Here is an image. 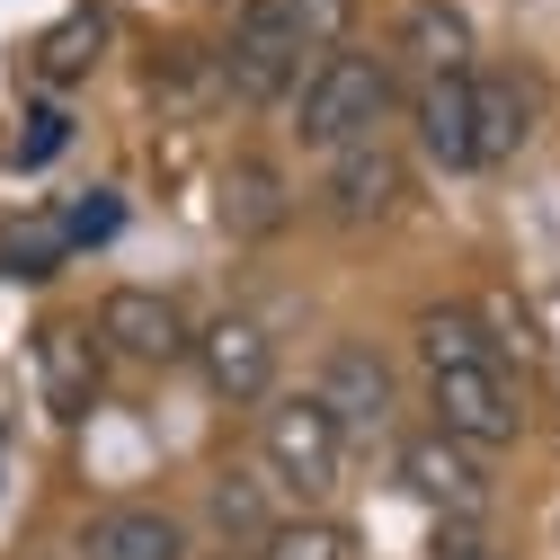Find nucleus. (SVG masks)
I'll return each instance as SVG.
<instances>
[{
  "label": "nucleus",
  "instance_id": "1",
  "mask_svg": "<svg viewBox=\"0 0 560 560\" xmlns=\"http://www.w3.org/2000/svg\"><path fill=\"white\" fill-rule=\"evenodd\" d=\"M392 116V72L374 54H320L312 81H303V107H294V133L312 152H347V143H374V125Z\"/></svg>",
  "mask_w": 560,
  "mask_h": 560
},
{
  "label": "nucleus",
  "instance_id": "2",
  "mask_svg": "<svg viewBox=\"0 0 560 560\" xmlns=\"http://www.w3.org/2000/svg\"><path fill=\"white\" fill-rule=\"evenodd\" d=\"M303 36H294V19L276 10V0H241V19H232V36H223V54H214V81L232 90V98H249V107H267V98H285L294 81H303Z\"/></svg>",
  "mask_w": 560,
  "mask_h": 560
},
{
  "label": "nucleus",
  "instance_id": "3",
  "mask_svg": "<svg viewBox=\"0 0 560 560\" xmlns=\"http://www.w3.org/2000/svg\"><path fill=\"white\" fill-rule=\"evenodd\" d=\"M428 392H436V436H454V445H471V454H499V445L525 436V400H516V383L499 374V357H489V365H454V374H428Z\"/></svg>",
  "mask_w": 560,
  "mask_h": 560
},
{
  "label": "nucleus",
  "instance_id": "4",
  "mask_svg": "<svg viewBox=\"0 0 560 560\" xmlns=\"http://www.w3.org/2000/svg\"><path fill=\"white\" fill-rule=\"evenodd\" d=\"M258 445H267V480H285L294 499H329V489H338L347 436L329 428V409H320L312 392L276 400V409H267V428H258Z\"/></svg>",
  "mask_w": 560,
  "mask_h": 560
},
{
  "label": "nucleus",
  "instance_id": "5",
  "mask_svg": "<svg viewBox=\"0 0 560 560\" xmlns=\"http://www.w3.org/2000/svg\"><path fill=\"white\" fill-rule=\"evenodd\" d=\"M312 400L329 409V428L338 436H374L383 428V418H392V365L374 357V347L365 338H338L329 347V357H320V383H312Z\"/></svg>",
  "mask_w": 560,
  "mask_h": 560
},
{
  "label": "nucleus",
  "instance_id": "6",
  "mask_svg": "<svg viewBox=\"0 0 560 560\" xmlns=\"http://www.w3.org/2000/svg\"><path fill=\"white\" fill-rule=\"evenodd\" d=\"M187 357L205 365V392L214 400H267V383H276V338L249 312H223L214 329H196Z\"/></svg>",
  "mask_w": 560,
  "mask_h": 560
},
{
  "label": "nucleus",
  "instance_id": "7",
  "mask_svg": "<svg viewBox=\"0 0 560 560\" xmlns=\"http://www.w3.org/2000/svg\"><path fill=\"white\" fill-rule=\"evenodd\" d=\"M98 338L116 347V357H133V365H178L187 357V312L170 303V294H152V285H116L107 303H98Z\"/></svg>",
  "mask_w": 560,
  "mask_h": 560
},
{
  "label": "nucleus",
  "instance_id": "8",
  "mask_svg": "<svg viewBox=\"0 0 560 560\" xmlns=\"http://www.w3.org/2000/svg\"><path fill=\"white\" fill-rule=\"evenodd\" d=\"M400 480H409L436 516H480V508H489V471H480V454L454 445V436H436V428L400 445Z\"/></svg>",
  "mask_w": 560,
  "mask_h": 560
},
{
  "label": "nucleus",
  "instance_id": "9",
  "mask_svg": "<svg viewBox=\"0 0 560 560\" xmlns=\"http://www.w3.org/2000/svg\"><path fill=\"white\" fill-rule=\"evenodd\" d=\"M36 400L54 418H90L98 409V338L81 320H45L36 329Z\"/></svg>",
  "mask_w": 560,
  "mask_h": 560
},
{
  "label": "nucleus",
  "instance_id": "10",
  "mask_svg": "<svg viewBox=\"0 0 560 560\" xmlns=\"http://www.w3.org/2000/svg\"><path fill=\"white\" fill-rule=\"evenodd\" d=\"M400 187H409V170L383 143H347V152H329L320 205H329V223H383L392 205H400Z\"/></svg>",
  "mask_w": 560,
  "mask_h": 560
},
{
  "label": "nucleus",
  "instance_id": "11",
  "mask_svg": "<svg viewBox=\"0 0 560 560\" xmlns=\"http://www.w3.org/2000/svg\"><path fill=\"white\" fill-rule=\"evenodd\" d=\"M81 560H187V525L170 508H107L90 516Z\"/></svg>",
  "mask_w": 560,
  "mask_h": 560
},
{
  "label": "nucleus",
  "instance_id": "12",
  "mask_svg": "<svg viewBox=\"0 0 560 560\" xmlns=\"http://www.w3.org/2000/svg\"><path fill=\"white\" fill-rule=\"evenodd\" d=\"M525 143H534V98H525L516 81H480V72H471V170L516 161Z\"/></svg>",
  "mask_w": 560,
  "mask_h": 560
},
{
  "label": "nucleus",
  "instance_id": "13",
  "mask_svg": "<svg viewBox=\"0 0 560 560\" xmlns=\"http://www.w3.org/2000/svg\"><path fill=\"white\" fill-rule=\"evenodd\" d=\"M400 54H409L428 81H463V72H471V19L445 10V0H409V19H400Z\"/></svg>",
  "mask_w": 560,
  "mask_h": 560
},
{
  "label": "nucleus",
  "instance_id": "14",
  "mask_svg": "<svg viewBox=\"0 0 560 560\" xmlns=\"http://www.w3.org/2000/svg\"><path fill=\"white\" fill-rule=\"evenodd\" d=\"M285 214H294V196L276 178V161H232L223 170V232L232 241H267Z\"/></svg>",
  "mask_w": 560,
  "mask_h": 560
},
{
  "label": "nucleus",
  "instance_id": "15",
  "mask_svg": "<svg viewBox=\"0 0 560 560\" xmlns=\"http://www.w3.org/2000/svg\"><path fill=\"white\" fill-rule=\"evenodd\" d=\"M418 143L436 170H471V72L418 90Z\"/></svg>",
  "mask_w": 560,
  "mask_h": 560
},
{
  "label": "nucleus",
  "instance_id": "16",
  "mask_svg": "<svg viewBox=\"0 0 560 560\" xmlns=\"http://www.w3.org/2000/svg\"><path fill=\"white\" fill-rule=\"evenodd\" d=\"M62 258H72L62 205H27V214H0V276H54Z\"/></svg>",
  "mask_w": 560,
  "mask_h": 560
},
{
  "label": "nucleus",
  "instance_id": "17",
  "mask_svg": "<svg viewBox=\"0 0 560 560\" xmlns=\"http://www.w3.org/2000/svg\"><path fill=\"white\" fill-rule=\"evenodd\" d=\"M98 54H107V19H98V10H72V19H54V27L36 36V81L72 90V81L98 72Z\"/></svg>",
  "mask_w": 560,
  "mask_h": 560
},
{
  "label": "nucleus",
  "instance_id": "18",
  "mask_svg": "<svg viewBox=\"0 0 560 560\" xmlns=\"http://www.w3.org/2000/svg\"><path fill=\"white\" fill-rule=\"evenodd\" d=\"M418 357L428 374H454V365H489V329L471 303H428L418 312Z\"/></svg>",
  "mask_w": 560,
  "mask_h": 560
},
{
  "label": "nucleus",
  "instance_id": "19",
  "mask_svg": "<svg viewBox=\"0 0 560 560\" xmlns=\"http://www.w3.org/2000/svg\"><path fill=\"white\" fill-rule=\"evenodd\" d=\"M214 525L232 534V542H267L276 525H285V516H276L267 508V471H214Z\"/></svg>",
  "mask_w": 560,
  "mask_h": 560
},
{
  "label": "nucleus",
  "instance_id": "20",
  "mask_svg": "<svg viewBox=\"0 0 560 560\" xmlns=\"http://www.w3.org/2000/svg\"><path fill=\"white\" fill-rule=\"evenodd\" d=\"M258 560H347V534L329 516H294V525H276L258 542Z\"/></svg>",
  "mask_w": 560,
  "mask_h": 560
},
{
  "label": "nucleus",
  "instance_id": "21",
  "mask_svg": "<svg viewBox=\"0 0 560 560\" xmlns=\"http://www.w3.org/2000/svg\"><path fill=\"white\" fill-rule=\"evenodd\" d=\"M276 10L294 19V36H303L312 54H320V45L338 54V36H347V10H357V0H276Z\"/></svg>",
  "mask_w": 560,
  "mask_h": 560
},
{
  "label": "nucleus",
  "instance_id": "22",
  "mask_svg": "<svg viewBox=\"0 0 560 560\" xmlns=\"http://www.w3.org/2000/svg\"><path fill=\"white\" fill-rule=\"evenodd\" d=\"M428 560H508V551H499V534H489L480 516H436Z\"/></svg>",
  "mask_w": 560,
  "mask_h": 560
},
{
  "label": "nucleus",
  "instance_id": "23",
  "mask_svg": "<svg viewBox=\"0 0 560 560\" xmlns=\"http://www.w3.org/2000/svg\"><path fill=\"white\" fill-rule=\"evenodd\" d=\"M116 223H125V205H116L107 187H90L81 205H62V232H72V249H90V241H107Z\"/></svg>",
  "mask_w": 560,
  "mask_h": 560
},
{
  "label": "nucleus",
  "instance_id": "24",
  "mask_svg": "<svg viewBox=\"0 0 560 560\" xmlns=\"http://www.w3.org/2000/svg\"><path fill=\"white\" fill-rule=\"evenodd\" d=\"M62 143H72V116H62V107H36L27 133H19V170H45Z\"/></svg>",
  "mask_w": 560,
  "mask_h": 560
},
{
  "label": "nucleus",
  "instance_id": "25",
  "mask_svg": "<svg viewBox=\"0 0 560 560\" xmlns=\"http://www.w3.org/2000/svg\"><path fill=\"white\" fill-rule=\"evenodd\" d=\"M10 463H19V428H10V409H0V480H10Z\"/></svg>",
  "mask_w": 560,
  "mask_h": 560
}]
</instances>
